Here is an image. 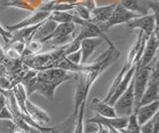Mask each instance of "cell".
Listing matches in <instances>:
<instances>
[{
	"mask_svg": "<svg viewBox=\"0 0 159 133\" xmlns=\"http://www.w3.org/2000/svg\"><path fill=\"white\" fill-rule=\"evenodd\" d=\"M0 35H1L3 38H5V40H8V39H12V33L7 31L6 29H4L1 25H0Z\"/></svg>",
	"mask_w": 159,
	"mask_h": 133,
	"instance_id": "7402d4cb",
	"label": "cell"
},
{
	"mask_svg": "<svg viewBox=\"0 0 159 133\" xmlns=\"http://www.w3.org/2000/svg\"><path fill=\"white\" fill-rule=\"evenodd\" d=\"M50 13L51 12L49 10H46V9L41 7L40 9H38V10L34 11L32 15H30L27 18L23 19V20H21L20 22L12 24V25H7L6 30L9 32H13V31L19 30V29H22L25 27L37 25V24H40V23L44 22L45 20H47L50 16Z\"/></svg>",
	"mask_w": 159,
	"mask_h": 133,
	"instance_id": "52a82bcc",
	"label": "cell"
},
{
	"mask_svg": "<svg viewBox=\"0 0 159 133\" xmlns=\"http://www.w3.org/2000/svg\"><path fill=\"white\" fill-rule=\"evenodd\" d=\"M107 44V41L102 38H87L81 41V53H82V61L81 65H86L92 54L96 51V49L101 45Z\"/></svg>",
	"mask_w": 159,
	"mask_h": 133,
	"instance_id": "9c48e42d",
	"label": "cell"
},
{
	"mask_svg": "<svg viewBox=\"0 0 159 133\" xmlns=\"http://www.w3.org/2000/svg\"><path fill=\"white\" fill-rule=\"evenodd\" d=\"M125 27L128 29H139L144 35L149 37L158 27V14H146V15L137 16L125 23Z\"/></svg>",
	"mask_w": 159,
	"mask_h": 133,
	"instance_id": "3957f363",
	"label": "cell"
},
{
	"mask_svg": "<svg viewBox=\"0 0 159 133\" xmlns=\"http://www.w3.org/2000/svg\"><path fill=\"white\" fill-rule=\"evenodd\" d=\"M65 57H66V59L69 62H71L72 64H74V65H81V61H82L81 50H78L74 53H71Z\"/></svg>",
	"mask_w": 159,
	"mask_h": 133,
	"instance_id": "d6986e66",
	"label": "cell"
},
{
	"mask_svg": "<svg viewBox=\"0 0 159 133\" xmlns=\"http://www.w3.org/2000/svg\"><path fill=\"white\" fill-rule=\"evenodd\" d=\"M25 106H26L27 114L32 118V119L37 123V124L45 126L46 124H49L51 122V116L49 115V113L43 109L42 107L35 104L34 102L30 101L28 98L26 102H25Z\"/></svg>",
	"mask_w": 159,
	"mask_h": 133,
	"instance_id": "ba28073f",
	"label": "cell"
},
{
	"mask_svg": "<svg viewBox=\"0 0 159 133\" xmlns=\"http://www.w3.org/2000/svg\"><path fill=\"white\" fill-rule=\"evenodd\" d=\"M26 133H44V132H41L40 130H38L37 128H34V127H30L29 129L26 131Z\"/></svg>",
	"mask_w": 159,
	"mask_h": 133,
	"instance_id": "484cf974",
	"label": "cell"
},
{
	"mask_svg": "<svg viewBox=\"0 0 159 133\" xmlns=\"http://www.w3.org/2000/svg\"><path fill=\"white\" fill-rule=\"evenodd\" d=\"M128 116H116V117H104L101 115H94L87 119L86 121L96 122L98 124H102L107 127H113L117 130H121L126 126Z\"/></svg>",
	"mask_w": 159,
	"mask_h": 133,
	"instance_id": "30bf717a",
	"label": "cell"
},
{
	"mask_svg": "<svg viewBox=\"0 0 159 133\" xmlns=\"http://www.w3.org/2000/svg\"><path fill=\"white\" fill-rule=\"evenodd\" d=\"M139 15H137L136 13H134L132 11L127 10L126 8H124L122 5H120L119 3H116V7H114L113 11L111 13V17L108 18V20L101 25V29L104 32L107 29L114 27L116 25H120V24H125L128 21H130L131 19L135 18Z\"/></svg>",
	"mask_w": 159,
	"mask_h": 133,
	"instance_id": "8992f818",
	"label": "cell"
},
{
	"mask_svg": "<svg viewBox=\"0 0 159 133\" xmlns=\"http://www.w3.org/2000/svg\"><path fill=\"white\" fill-rule=\"evenodd\" d=\"M76 30V25L74 23L71 22H67V23H58V25L56 28L54 29V31L50 34L49 36H47L45 39L40 42V43H46L50 40H53V39H59V38H64L67 36H74V32Z\"/></svg>",
	"mask_w": 159,
	"mask_h": 133,
	"instance_id": "4fadbf2b",
	"label": "cell"
},
{
	"mask_svg": "<svg viewBox=\"0 0 159 133\" xmlns=\"http://www.w3.org/2000/svg\"><path fill=\"white\" fill-rule=\"evenodd\" d=\"M118 3L139 16L150 13L158 14V0H119Z\"/></svg>",
	"mask_w": 159,
	"mask_h": 133,
	"instance_id": "7a4b0ae2",
	"label": "cell"
},
{
	"mask_svg": "<svg viewBox=\"0 0 159 133\" xmlns=\"http://www.w3.org/2000/svg\"><path fill=\"white\" fill-rule=\"evenodd\" d=\"M158 27L155 28L154 32L147 38L145 47L142 53V56L139 62L136 64L137 68H145L148 67L153 62L154 59L157 56L158 47H159V40H158Z\"/></svg>",
	"mask_w": 159,
	"mask_h": 133,
	"instance_id": "5b68a950",
	"label": "cell"
},
{
	"mask_svg": "<svg viewBox=\"0 0 159 133\" xmlns=\"http://www.w3.org/2000/svg\"><path fill=\"white\" fill-rule=\"evenodd\" d=\"M150 76V65L145 68H137L135 65V71L133 75V92H134V104L133 112L140 106V101L145 91L147 82Z\"/></svg>",
	"mask_w": 159,
	"mask_h": 133,
	"instance_id": "6da1fadb",
	"label": "cell"
},
{
	"mask_svg": "<svg viewBox=\"0 0 159 133\" xmlns=\"http://www.w3.org/2000/svg\"><path fill=\"white\" fill-rule=\"evenodd\" d=\"M134 104V92H133V78L127 88L123 91L122 95L117 98L113 104V108L117 116H129L133 113Z\"/></svg>",
	"mask_w": 159,
	"mask_h": 133,
	"instance_id": "277c9868",
	"label": "cell"
},
{
	"mask_svg": "<svg viewBox=\"0 0 159 133\" xmlns=\"http://www.w3.org/2000/svg\"><path fill=\"white\" fill-rule=\"evenodd\" d=\"M116 5V2L99 7L94 6L91 10V22H94L101 27V25L106 23L108 20V18L111 17Z\"/></svg>",
	"mask_w": 159,
	"mask_h": 133,
	"instance_id": "7c38bea8",
	"label": "cell"
},
{
	"mask_svg": "<svg viewBox=\"0 0 159 133\" xmlns=\"http://www.w3.org/2000/svg\"><path fill=\"white\" fill-rule=\"evenodd\" d=\"M44 133H49V132H44Z\"/></svg>",
	"mask_w": 159,
	"mask_h": 133,
	"instance_id": "4316f807",
	"label": "cell"
},
{
	"mask_svg": "<svg viewBox=\"0 0 159 133\" xmlns=\"http://www.w3.org/2000/svg\"><path fill=\"white\" fill-rule=\"evenodd\" d=\"M91 106L93 110L97 112V114L104 116V117H116V112L114 110L112 105H109L108 103L99 100L98 97H93L91 102Z\"/></svg>",
	"mask_w": 159,
	"mask_h": 133,
	"instance_id": "5bb4252c",
	"label": "cell"
},
{
	"mask_svg": "<svg viewBox=\"0 0 159 133\" xmlns=\"http://www.w3.org/2000/svg\"><path fill=\"white\" fill-rule=\"evenodd\" d=\"M0 133H1V132H0Z\"/></svg>",
	"mask_w": 159,
	"mask_h": 133,
	"instance_id": "83f0119b",
	"label": "cell"
},
{
	"mask_svg": "<svg viewBox=\"0 0 159 133\" xmlns=\"http://www.w3.org/2000/svg\"><path fill=\"white\" fill-rule=\"evenodd\" d=\"M74 15H77L79 17H81L84 20L91 21V11L89 10L87 7H84L81 4H77L73 10L70 11Z\"/></svg>",
	"mask_w": 159,
	"mask_h": 133,
	"instance_id": "ac0fdd59",
	"label": "cell"
},
{
	"mask_svg": "<svg viewBox=\"0 0 159 133\" xmlns=\"http://www.w3.org/2000/svg\"><path fill=\"white\" fill-rule=\"evenodd\" d=\"M15 0H0V5L1 6H10Z\"/></svg>",
	"mask_w": 159,
	"mask_h": 133,
	"instance_id": "cb8c5ba5",
	"label": "cell"
},
{
	"mask_svg": "<svg viewBox=\"0 0 159 133\" xmlns=\"http://www.w3.org/2000/svg\"><path fill=\"white\" fill-rule=\"evenodd\" d=\"M159 131V113H156L150 120L140 125L141 133H158Z\"/></svg>",
	"mask_w": 159,
	"mask_h": 133,
	"instance_id": "2e32d148",
	"label": "cell"
},
{
	"mask_svg": "<svg viewBox=\"0 0 159 133\" xmlns=\"http://www.w3.org/2000/svg\"><path fill=\"white\" fill-rule=\"evenodd\" d=\"M12 92L14 95L15 100H16V103L19 107V109L21 110V112L24 113L25 115H28L27 111H26V106H25V102L27 100L28 95H27V92H26V90H25L24 86L22 83H17V85L13 87Z\"/></svg>",
	"mask_w": 159,
	"mask_h": 133,
	"instance_id": "9a60e30c",
	"label": "cell"
},
{
	"mask_svg": "<svg viewBox=\"0 0 159 133\" xmlns=\"http://www.w3.org/2000/svg\"><path fill=\"white\" fill-rule=\"evenodd\" d=\"M158 111H159V100H156L150 103L140 105L134 113L136 115L138 124L142 125L148 120H150L156 113H158Z\"/></svg>",
	"mask_w": 159,
	"mask_h": 133,
	"instance_id": "8fae6325",
	"label": "cell"
},
{
	"mask_svg": "<svg viewBox=\"0 0 159 133\" xmlns=\"http://www.w3.org/2000/svg\"><path fill=\"white\" fill-rule=\"evenodd\" d=\"M12 133H26V132H25L23 129H21L20 127H18V126L15 125L14 128L12 129Z\"/></svg>",
	"mask_w": 159,
	"mask_h": 133,
	"instance_id": "d4e9b609",
	"label": "cell"
},
{
	"mask_svg": "<svg viewBox=\"0 0 159 133\" xmlns=\"http://www.w3.org/2000/svg\"><path fill=\"white\" fill-rule=\"evenodd\" d=\"M1 120H11L13 121V115L11 110L9 109L7 104L2 107V109L0 110V121Z\"/></svg>",
	"mask_w": 159,
	"mask_h": 133,
	"instance_id": "44dd1931",
	"label": "cell"
},
{
	"mask_svg": "<svg viewBox=\"0 0 159 133\" xmlns=\"http://www.w3.org/2000/svg\"><path fill=\"white\" fill-rule=\"evenodd\" d=\"M122 133H141L140 132V125L138 124L135 113H132L128 116V120L126 126L120 130Z\"/></svg>",
	"mask_w": 159,
	"mask_h": 133,
	"instance_id": "e0dca14e",
	"label": "cell"
},
{
	"mask_svg": "<svg viewBox=\"0 0 159 133\" xmlns=\"http://www.w3.org/2000/svg\"><path fill=\"white\" fill-rule=\"evenodd\" d=\"M6 105V97L3 93H0V110L2 109V107Z\"/></svg>",
	"mask_w": 159,
	"mask_h": 133,
	"instance_id": "603a6c76",
	"label": "cell"
},
{
	"mask_svg": "<svg viewBox=\"0 0 159 133\" xmlns=\"http://www.w3.org/2000/svg\"><path fill=\"white\" fill-rule=\"evenodd\" d=\"M98 130V124L96 122L84 121L83 133H97Z\"/></svg>",
	"mask_w": 159,
	"mask_h": 133,
	"instance_id": "ffe728a7",
	"label": "cell"
}]
</instances>
